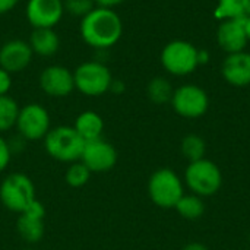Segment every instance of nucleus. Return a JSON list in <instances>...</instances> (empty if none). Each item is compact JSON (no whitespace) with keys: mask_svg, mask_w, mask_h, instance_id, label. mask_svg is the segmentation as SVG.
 I'll list each match as a JSON object with an SVG mask.
<instances>
[{"mask_svg":"<svg viewBox=\"0 0 250 250\" xmlns=\"http://www.w3.org/2000/svg\"><path fill=\"white\" fill-rule=\"evenodd\" d=\"M82 40L92 48L107 50L119 42L123 34V22L113 9L95 6L79 25Z\"/></svg>","mask_w":250,"mask_h":250,"instance_id":"obj_1","label":"nucleus"},{"mask_svg":"<svg viewBox=\"0 0 250 250\" xmlns=\"http://www.w3.org/2000/svg\"><path fill=\"white\" fill-rule=\"evenodd\" d=\"M47 154L60 163H76L81 160L85 141L79 136L73 126H57L50 129L44 138Z\"/></svg>","mask_w":250,"mask_h":250,"instance_id":"obj_2","label":"nucleus"},{"mask_svg":"<svg viewBox=\"0 0 250 250\" xmlns=\"http://www.w3.org/2000/svg\"><path fill=\"white\" fill-rule=\"evenodd\" d=\"M183 195L185 185L174 170L163 167L151 174L148 180V196L158 208H174Z\"/></svg>","mask_w":250,"mask_h":250,"instance_id":"obj_3","label":"nucleus"},{"mask_svg":"<svg viewBox=\"0 0 250 250\" xmlns=\"http://www.w3.org/2000/svg\"><path fill=\"white\" fill-rule=\"evenodd\" d=\"M185 183L192 193L201 198H209L221 189L223 173L214 161L202 158L189 163L185 170Z\"/></svg>","mask_w":250,"mask_h":250,"instance_id":"obj_4","label":"nucleus"},{"mask_svg":"<svg viewBox=\"0 0 250 250\" xmlns=\"http://www.w3.org/2000/svg\"><path fill=\"white\" fill-rule=\"evenodd\" d=\"M35 185L23 173L6 176L0 185V201L12 212L22 214L35 201Z\"/></svg>","mask_w":250,"mask_h":250,"instance_id":"obj_5","label":"nucleus"},{"mask_svg":"<svg viewBox=\"0 0 250 250\" xmlns=\"http://www.w3.org/2000/svg\"><path fill=\"white\" fill-rule=\"evenodd\" d=\"M160 60L166 72L173 76H188L199 66L198 48L185 40H174L166 44Z\"/></svg>","mask_w":250,"mask_h":250,"instance_id":"obj_6","label":"nucleus"},{"mask_svg":"<svg viewBox=\"0 0 250 250\" xmlns=\"http://www.w3.org/2000/svg\"><path fill=\"white\" fill-rule=\"evenodd\" d=\"M75 89L86 97H100L110 91L113 75L110 69L98 62L91 60L79 64L73 72Z\"/></svg>","mask_w":250,"mask_h":250,"instance_id":"obj_7","label":"nucleus"},{"mask_svg":"<svg viewBox=\"0 0 250 250\" xmlns=\"http://www.w3.org/2000/svg\"><path fill=\"white\" fill-rule=\"evenodd\" d=\"M170 103L173 110L185 119H199L209 108L207 91L193 83H186L174 89Z\"/></svg>","mask_w":250,"mask_h":250,"instance_id":"obj_8","label":"nucleus"},{"mask_svg":"<svg viewBox=\"0 0 250 250\" xmlns=\"http://www.w3.org/2000/svg\"><path fill=\"white\" fill-rule=\"evenodd\" d=\"M18 135L26 141L44 139L50 132V114L45 107L37 103L23 105L16 120Z\"/></svg>","mask_w":250,"mask_h":250,"instance_id":"obj_9","label":"nucleus"},{"mask_svg":"<svg viewBox=\"0 0 250 250\" xmlns=\"http://www.w3.org/2000/svg\"><path fill=\"white\" fill-rule=\"evenodd\" d=\"M81 161L89 168L91 173H105L117 164V151L110 142L100 138L85 142Z\"/></svg>","mask_w":250,"mask_h":250,"instance_id":"obj_10","label":"nucleus"},{"mask_svg":"<svg viewBox=\"0 0 250 250\" xmlns=\"http://www.w3.org/2000/svg\"><path fill=\"white\" fill-rule=\"evenodd\" d=\"M16 230L26 243H38L45 233V207L35 199L16 221Z\"/></svg>","mask_w":250,"mask_h":250,"instance_id":"obj_11","label":"nucleus"},{"mask_svg":"<svg viewBox=\"0 0 250 250\" xmlns=\"http://www.w3.org/2000/svg\"><path fill=\"white\" fill-rule=\"evenodd\" d=\"M25 13L34 29L54 28L64 15L63 0H28Z\"/></svg>","mask_w":250,"mask_h":250,"instance_id":"obj_12","label":"nucleus"},{"mask_svg":"<svg viewBox=\"0 0 250 250\" xmlns=\"http://www.w3.org/2000/svg\"><path fill=\"white\" fill-rule=\"evenodd\" d=\"M40 88L48 97H67L75 89L73 72L60 64L47 66L40 75Z\"/></svg>","mask_w":250,"mask_h":250,"instance_id":"obj_13","label":"nucleus"},{"mask_svg":"<svg viewBox=\"0 0 250 250\" xmlns=\"http://www.w3.org/2000/svg\"><path fill=\"white\" fill-rule=\"evenodd\" d=\"M217 42L227 54L245 51L249 44L246 19H224L217 29Z\"/></svg>","mask_w":250,"mask_h":250,"instance_id":"obj_14","label":"nucleus"},{"mask_svg":"<svg viewBox=\"0 0 250 250\" xmlns=\"http://www.w3.org/2000/svg\"><path fill=\"white\" fill-rule=\"evenodd\" d=\"M32 50L28 41L9 40L0 47V67L9 73L25 70L32 60Z\"/></svg>","mask_w":250,"mask_h":250,"instance_id":"obj_15","label":"nucleus"},{"mask_svg":"<svg viewBox=\"0 0 250 250\" xmlns=\"http://www.w3.org/2000/svg\"><path fill=\"white\" fill-rule=\"evenodd\" d=\"M223 78L227 83L245 88L250 85V53L240 51L227 54L221 66Z\"/></svg>","mask_w":250,"mask_h":250,"instance_id":"obj_16","label":"nucleus"},{"mask_svg":"<svg viewBox=\"0 0 250 250\" xmlns=\"http://www.w3.org/2000/svg\"><path fill=\"white\" fill-rule=\"evenodd\" d=\"M28 44L34 54L51 57L60 48V38L53 28H37L32 31Z\"/></svg>","mask_w":250,"mask_h":250,"instance_id":"obj_17","label":"nucleus"},{"mask_svg":"<svg viewBox=\"0 0 250 250\" xmlns=\"http://www.w3.org/2000/svg\"><path fill=\"white\" fill-rule=\"evenodd\" d=\"M73 127L85 142H91V141L103 138L104 120L98 113L92 110H86V111H82L76 117Z\"/></svg>","mask_w":250,"mask_h":250,"instance_id":"obj_18","label":"nucleus"},{"mask_svg":"<svg viewBox=\"0 0 250 250\" xmlns=\"http://www.w3.org/2000/svg\"><path fill=\"white\" fill-rule=\"evenodd\" d=\"M214 16L224 19H248L250 16V0H218Z\"/></svg>","mask_w":250,"mask_h":250,"instance_id":"obj_19","label":"nucleus"},{"mask_svg":"<svg viewBox=\"0 0 250 250\" xmlns=\"http://www.w3.org/2000/svg\"><path fill=\"white\" fill-rule=\"evenodd\" d=\"M174 209L182 218L193 221L199 220L205 214V202L204 198L195 193H185L176 204Z\"/></svg>","mask_w":250,"mask_h":250,"instance_id":"obj_20","label":"nucleus"},{"mask_svg":"<svg viewBox=\"0 0 250 250\" xmlns=\"http://www.w3.org/2000/svg\"><path fill=\"white\" fill-rule=\"evenodd\" d=\"M173 92H174V89H173L170 81L167 78H163V76L152 78L149 81L148 86H146L148 98L154 104H158V105L170 103L171 97H173Z\"/></svg>","mask_w":250,"mask_h":250,"instance_id":"obj_21","label":"nucleus"},{"mask_svg":"<svg viewBox=\"0 0 250 250\" xmlns=\"http://www.w3.org/2000/svg\"><path fill=\"white\" fill-rule=\"evenodd\" d=\"M21 107L9 95H0V133L16 126Z\"/></svg>","mask_w":250,"mask_h":250,"instance_id":"obj_22","label":"nucleus"},{"mask_svg":"<svg viewBox=\"0 0 250 250\" xmlns=\"http://www.w3.org/2000/svg\"><path fill=\"white\" fill-rule=\"evenodd\" d=\"M180 149H182V154L185 155V158L189 160V163H192V161H198V160L205 158L207 144H205L202 136L190 133L182 139Z\"/></svg>","mask_w":250,"mask_h":250,"instance_id":"obj_23","label":"nucleus"},{"mask_svg":"<svg viewBox=\"0 0 250 250\" xmlns=\"http://www.w3.org/2000/svg\"><path fill=\"white\" fill-rule=\"evenodd\" d=\"M91 174L92 173L89 171V168L79 160L69 166L64 174V180L70 188H82L89 182Z\"/></svg>","mask_w":250,"mask_h":250,"instance_id":"obj_24","label":"nucleus"},{"mask_svg":"<svg viewBox=\"0 0 250 250\" xmlns=\"http://www.w3.org/2000/svg\"><path fill=\"white\" fill-rule=\"evenodd\" d=\"M63 6H64V12L82 19L95 7V1L94 0H63Z\"/></svg>","mask_w":250,"mask_h":250,"instance_id":"obj_25","label":"nucleus"},{"mask_svg":"<svg viewBox=\"0 0 250 250\" xmlns=\"http://www.w3.org/2000/svg\"><path fill=\"white\" fill-rule=\"evenodd\" d=\"M10 160H12V152L9 149L7 141L0 136V173L7 168V166L10 164Z\"/></svg>","mask_w":250,"mask_h":250,"instance_id":"obj_26","label":"nucleus"},{"mask_svg":"<svg viewBox=\"0 0 250 250\" xmlns=\"http://www.w3.org/2000/svg\"><path fill=\"white\" fill-rule=\"evenodd\" d=\"M12 88V73L0 67V95H7Z\"/></svg>","mask_w":250,"mask_h":250,"instance_id":"obj_27","label":"nucleus"},{"mask_svg":"<svg viewBox=\"0 0 250 250\" xmlns=\"http://www.w3.org/2000/svg\"><path fill=\"white\" fill-rule=\"evenodd\" d=\"M25 141H26V139H23L21 135L15 136V138L10 139V141H7V145H9V149H10L12 155H13V154H18V152H22V151L25 149Z\"/></svg>","mask_w":250,"mask_h":250,"instance_id":"obj_28","label":"nucleus"},{"mask_svg":"<svg viewBox=\"0 0 250 250\" xmlns=\"http://www.w3.org/2000/svg\"><path fill=\"white\" fill-rule=\"evenodd\" d=\"M18 3H19V0H0V15L9 13L10 10H13L16 7Z\"/></svg>","mask_w":250,"mask_h":250,"instance_id":"obj_29","label":"nucleus"},{"mask_svg":"<svg viewBox=\"0 0 250 250\" xmlns=\"http://www.w3.org/2000/svg\"><path fill=\"white\" fill-rule=\"evenodd\" d=\"M94 1H95V6L107 7V9H114L116 6L123 4L126 0H94Z\"/></svg>","mask_w":250,"mask_h":250,"instance_id":"obj_30","label":"nucleus"},{"mask_svg":"<svg viewBox=\"0 0 250 250\" xmlns=\"http://www.w3.org/2000/svg\"><path fill=\"white\" fill-rule=\"evenodd\" d=\"M125 89H126V85H125L123 81H120V79H113V82H111V85H110V91H111L113 94H123Z\"/></svg>","mask_w":250,"mask_h":250,"instance_id":"obj_31","label":"nucleus"},{"mask_svg":"<svg viewBox=\"0 0 250 250\" xmlns=\"http://www.w3.org/2000/svg\"><path fill=\"white\" fill-rule=\"evenodd\" d=\"M182 250H209V249H208V246H205L204 243H199V242H190V243L185 245Z\"/></svg>","mask_w":250,"mask_h":250,"instance_id":"obj_32","label":"nucleus"},{"mask_svg":"<svg viewBox=\"0 0 250 250\" xmlns=\"http://www.w3.org/2000/svg\"><path fill=\"white\" fill-rule=\"evenodd\" d=\"M209 62V53L207 50H199L198 48V63L199 64H205Z\"/></svg>","mask_w":250,"mask_h":250,"instance_id":"obj_33","label":"nucleus"},{"mask_svg":"<svg viewBox=\"0 0 250 250\" xmlns=\"http://www.w3.org/2000/svg\"><path fill=\"white\" fill-rule=\"evenodd\" d=\"M246 32H248V38H249L250 42V16L246 19Z\"/></svg>","mask_w":250,"mask_h":250,"instance_id":"obj_34","label":"nucleus"},{"mask_svg":"<svg viewBox=\"0 0 250 250\" xmlns=\"http://www.w3.org/2000/svg\"><path fill=\"white\" fill-rule=\"evenodd\" d=\"M249 242H250V231H249Z\"/></svg>","mask_w":250,"mask_h":250,"instance_id":"obj_35","label":"nucleus"},{"mask_svg":"<svg viewBox=\"0 0 250 250\" xmlns=\"http://www.w3.org/2000/svg\"><path fill=\"white\" fill-rule=\"evenodd\" d=\"M26 250H31V249H26Z\"/></svg>","mask_w":250,"mask_h":250,"instance_id":"obj_36","label":"nucleus"}]
</instances>
